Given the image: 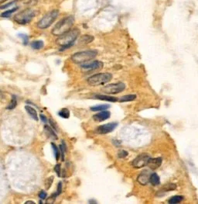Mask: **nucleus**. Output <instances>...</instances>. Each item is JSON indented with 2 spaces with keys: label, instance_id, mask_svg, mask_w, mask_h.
Instances as JSON below:
<instances>
[{
  "label": "nucleus",
  "instance_id": "f257e3e1",
  "mask_svg": "<svg viewBox=\"0 0 198 204\" xmlns=\"http://www.w3.org/2000/svg\"><path fill=\"white\" fill-rule=\"evenodd\" d=\"M80 33L81 32L78 29H73V30H69L68 32L59 36L57 40V44L63 47V49L68 48L69 47L72 46L75 41L77 40L80 35Z\"/></svg>",
  "mask_w": 198,
  "mask_h": 204
},
{
  "label": "nucleus",
  "instance_id": "f03ea898",
  "mask_svg": "<svg viewBox=\"0 0 198 204\" xmlns=\"http://www.w3.org/2000/svg\"><path fill=\"white\" fill-rule=\"evenodd\" d=\"M74 24H75V17L73 16L64 17L53 28L52 34L55 36H60L71 30Z\"/></svg>",
  "mask_w": 198,
  "mask_h": 204
},
{
  "label": "nucleus",
  "instance_id": "7ed1b4c3",
  "mask_svg": "<svg viewBox=\"0 0 198 204\" xmlns=\"http://www.w3.org/2000/svg\"><path fill=\"white\" fill-rule=\"evenodd\" d=\"M97 54H98V52L93 50L80 51V52L74 54L70 57V59L75 64H83V63L90 62L91 60L94 59Z\"/></svg>",
  "mask_w": 198,
  "mask_h": 204
},
{
  "label": "nucleus",
  "instance_id": "20e7f679",
  "mask_svg": "<svg viewBox=\"0 0 198 204\" xmlns=\"http://www.w3.org/2000/svg\"><path fill=\"white\" fill-rule=\"evenodd\" d=\"M36 13L37 11L35 9L27 8L17 13L14 17V19L19 24H26L32 20L33 18L36 15Z\"/></svg>",
  "mask_w": 198,
  "mask_h": 204
},
{
  "label": "nucleus",
  "instance_id": "39448f33",
  "mask_svg": "<svg viewBox=\"0 0 198 204\" xmlns=\"http://www.w3.org/2000/svg\"><path fill=\"white\" fill-rule=\"evenodd\" d=\"M111 79H112V74L110 73H98L88 78L87 83L92 86L101 85L111 81Z\"/></svg>",
  "mask_w": 198,
  "mask_h": 204
},
{
  "label": "nucleus",
  "instance_id": "423d86ee",
  "mask_svg": "<svg viewBox=\"0 0 198 204\" xmlns=\"http://www.w3.org/2000/svg\"><path fill=\"white\" fill-rule=\"evenodd\" d=\"M58 15H59V11L57 9L50 11V13L44 16L42 19L38 22L37 24V27L40 29H46L48 28L50 26L53 24L54 20L57 18Z\"/></svg>",
  "mask_w": 198,
  "mask_h": 204
},
{
  "label": "nucleus",
  "instance_id": "0eeeda50",
  "mask_svg": "<svg viewBox=\"0 0 198 204\" xmlns=\"http://www.w3.org/2000/svg\"><path fill=\"white\" fill-rule=\"evenodd\" d=\"M103 62L100 61H94L91 62H85L81 64V68L84 72H91L93 71L100 70L103 68Z\"/></svg>",
  "mask_w": 198,
  "mask_h": 204
},
{
  "label": "nucleus",
  "instance_id": "6e6552de",
  "mask_svg": "<svg viewBox=\"0 0 198 204\" xmlns=\"http://www.w3.org/2000/svg\"><path fill=\"white\" fill-rule=\"evenodd\" d=\"M126 89V85L122 82L115 83V84H110L105 85L102 89V91L106 94H118L124 91Z\"/></svg>",
  "mask_w": 198,
  "mask_h": 204
},
{
  "label": "nucleus",
  "instance_id": "1a4fd4ad",
  "mask_svg": "<svg viewBox=\"0 0 198 204\" xmlns=\"http://www.w3.org/2000/svg\"><path fill=\"white\" fill-rule=\"evenodd\" d=\"M150 159V157L146 154H143V155H138V157H136L134 161L132 162V165L133 167L136 168H141L147 165V163Z\"/></svg>",
  "mask_w": 198,
  "mask_h": 204
},
{
  "label": "nucleus",
  "instance_id": "9d476101",
  "mask_svg": "<svg viewBox=\"0 0 198 204\" xmlns=\"http://www.w3.org/2000/svg\"><path fill=\"white\" fill-rule=\"evenodd\" d=\"M118 123L116 122H112V123H106L104 125H101L100 127H98L96 130V132L99 134H105L108 133L113 131L115 128L117 127Z\"/></svg>",
  "mask_w": 198,
  "mask_h": 204
},
{
  "label": "nucleus",
  "instance_id": "9b49d317",
  "mask_svg": "<svg viewBox=\"0 0 198 204\" xmlns=\"http://www.w3.org/2000/svg\"><path fill=\"white\" fill-rule=\"evenodd\" d=\"M110 116H111V113H110L109 111H101L100 113H97V114L93 116V119L97 122H102L104 121V120H106L109 119V118H110Z\"/></svg>",
  "mask_w": 198,
  "mask_h": 204
},
{
  "label": "nucleus",
  "instance_id": "f8f14e48",
  "mask_svg": "<svg viewBox=\"0 0 198 204\" xmlns=\"http://www.w3.org/2000/svg\"><path fill=\"white\" fill-rule=\"evenodd\" d=\"M151 174L148 172V171H143L138 177V182L140 183L141 185H146L149 182V178H150Z\"/></svg>",
  "mask_w": 198,
  "mask_h": 204
},
{
  "label": "nucleus",
  "instance_id": "ddd939ff",
  "mask_svg": "<svg viewBox=\"0 0 198 204\" xmlns=\"http://www.w3.org/2000/svg\"><path fill=\"white\" fill-rule=\"evenodd\" d=\"M161 164H162V158L156 157V158H150L147 163V165L153 170H155L161 165Z\"/></svg>",
  "mask_w": 198,
  "mask_h": 204
},
{
  "label": "nucleus",
  "instance_id": "4468645a",
  "mask_svg": "<svg viewBox=\"0 0 198 204\" xmlns=\"http://www.w3.org/2000/svg\"><path fill=\"white\" fill-rule=\"evenodd\" d=\"M94 98L97 99L104 100V101H107V102H117L118 99L116 97H113V96H106V95H95L94 96Z\"/></svg>",
  "mask_w": 198,
  "mask_h": 204
},
{
  "label": "nucleus",
  "instance_id": "2eb2a0df",
  "mask_svg": "<svg viewBox=\"0 0 198 204\" xmlns=\"http://www.w3.org/2000/svg\"><path fill=\"white\" fill-rule=\"evenodd\" d=\"M25 109H26V112L29 113V115H30V117H32L33 119L35 120L36 121L38 120L39 118H38V115H37V112H36V110L34 108H33L32 106H25Z\"/></svg>",
  "mask_w": 198,
  "mask_h": 204
},
{
  "label": "nucleus",
  "instance_id": "dca6fc26",
  "mask_svg": "<svg viewBox=\"0 0 198 204\" xmlns=\"http://www.w3.org/2000/svg\"><path fill=\"white\" fill-rule=\"evenodd\" d=\"M94 41V37L91 35H84V36H82L79 41V44H89V43L92 42Z\"/></svg>",
  "mask_w": 198,
  "mask_h": 204
},
{
  "label": "nucleus",
  "instance_id": "f3484780",
  "mask_svg": "<svg viewBox=\"0 0 198 204\" xmlns=\"http://www.w3.org/2000/svg\"><path fill=\"white\" fill-rule=\"evenodd\" d=\"M149 183H151L153 185H158L160 183V177L156 173H153L150 175V178H149Z\"/></svg>",
  "mask_w": 198,
  "mask_h": 204
},
{
  "label": "nucleus",
  "instance_id": "a211bd4d",
  "mask_svg": "<svg viewBox=\"0 0 198 204\" xmlns=\"http://www.w3.org/2000/svg\"><path fill=\"white\" fill-rule=\"evenodd\" d=\"M110 108V106L108 104H103V105H98V106H94L91 107V110L92 111H104Z\"/></svg>",
  "mask_w": 198,
  "mask_h": 204
},
{
  "label": "nucleus",
  "instance_id": "6ab92c4d",
  "mask_svg": "<svg viewBox=\"0 0 198 204\" xmlns=\"http://www.w3.org/2000/svg\"><path fill=\"white\" fill-rule=\"evenodd\" d=\"M31 47L35 50L42 49L44 47V43L42 41H35L31 43Z\"/></svg>",
  "mask_w": 198,
  "mask_h": 204
},
{
  "label": "nucleus",
  "instance_id": "aec40b11",
  "mask_svg": "<svg viewBox=\"0 0 198 204\" xmlns=\"http://www.w3.org/2000/svg\"><path fill=\"white\" fill-rule=\"evenodd\" d=\"M37 0H21L20 2H18L20 6H33L37 4Z\"/></svg>",
  "mask_w": 198,
  "mask_h": 204
},
{
  "label": "nucleus",
  "instance_id": "412c9836",
  "mask_svg": "<svg viewBox=\"0 0 198 204\" xmlns=\"http://www.w3.org/2000/svg\"><path fill=\"white\" fill-rule=\"evenodd\" d=\"M136 99V95H126V96H121L120 98L119 101L121 102H129V101H132Z\"/></svg>",
  "mask_w": 198,
  "mask_h": 204
},
{
  "label": "nucleus",
  "instance_id": "4be33fe9",
  "mask_svg": "<svg viewBox=\"0 0 198 204\" xmlns=\"http://www.w3.org/2000/svg\"><path fill=\"white\" fill-rule=\"evenodd\" d=\"M183 200V197L182 196H175L169 200V203H180L182 202Z\"/></svg>",
  "mask_w": 198,
  "mask_h": 204
},
{
  "label": "nucleus",
  "instance_id": "5701e85b",
  "mask_svg": "<svg viewBox=\"0 0 198 204\" xmlns=\"http://www.w3.org/2000/svg\"><path fill=\"white\" fill-rule=\"evenodd\" d=\"M58 114H59V116L60 117H61L62 118H65V119H67V118H69L70 117V111H69L68 109L67 108H64V109H62L58 113Z\"/></svg>",
  "mask_w": 198,
  "mask_h": 204
},
{
  "label": "nucleus",
  "instance_id": "b1692460",
  "mask_svg": "<svg viewBox=\"0 0 198 204\" xmlns=\"http://www.w3.org/2000/svg\"><path fill=\"white\" fill-rule=\"evenodd\" d=\"M45 130L48 134V135L50 136V137L53 139H57V137L56 134L53 130V129H51V127H50L49 126H45Z\"/></svg>",
  "mask_w": 198,
  "mask_h": 204
},
{
  "label": "nucleus",
  "instance_id": "393cba45",
  "mask_svg": "<svg viewBox=\"0 0 198 204\" xmlns=\"http://www.w3.org/2000/svg\"><path fill=\"white\" fill-rule=\"evenodd\" d=\"M18 9H19V7H14V8H10V9L9 10H7L6 11L5 13H2V15H1V16L2 17H9L10 16L11 14L12 13H13L14 12H16V11Z\"/></svg>",
  "mask_w": 198,
  "mask_h": 204
},
{
  "label": "nucleus",
  "instance_id": "a878e982",
  "mask_svg": "<svg viewBox=\"0 0 198 204\" xmlns=\"http://www.w3.org/2000/svg\"><path fill=\"white\" fill-rule=\"evenodd\" d=\"M17 105V100H16V98L15 96H13V98H12V100H11L10 103L8 106H7V109L8 110H13L16 106Z\"/></svg>",
  "mask_w": 198,
  "mask_h": 204
},
{
  "label": "nucleus",
  "instance_id": "bb28decb",
  "mask_svg": "<svg viewBox=\"0 0 198 204\" xmlns=\"http://www.w3.org/2000/svg\"><path fill=\"white\" fill-rule=\"evenodd\" d=\"M176 188H177V185H175V184L170 183V184H167V185H166L165 186H163V191H172V190L176 189Z\"/></svg>",
  "mask_w": 198,
  "mask_h": 204
},
{
  "label": "nucleus",
  "instance_id": "cd10ccee",
  "mask_svg": "<svg viewBox=\"0 0 198 204\" xmlns=\"http://www.w3.org/2000/svg\"><path fill=\"white\" fill-rule=\"evenodd\" d=\"M51 145H52V147H53L54 155H55L56 160L58 161V160H59V157H60V151H59V148H58V147L56 146L55 144H53V143H52Z\"/></svg>",
  "mask_w": 198,
  "mask_h": 204
},
{
  "label": "nucleus",
  "instance_id": "c85d7f7f",
  "mask_svg": "<svg viewBox=\"0 0 198 204\" xmlns=\"http://www.w3.org/2000/svg\"><path fill=\"white\" fill-rule=\"evenodd\" d=\"M53 182V176L49 177V178H48V179L46 180V183H45V187H46L47 190L50 188V186H51Z\"/></svg>",
  "mask_w": 198,
  "mask_h": 204
},
{
  "label": "nucleus",
  "instance_id": "c756f323",
  "mask_svg": "<svg viewBox=\"0 0 198 204\" xmlns=\"http://www.w3.org/2000/svg\"><path fill=\"white\" fill-rule=\"evenodd\" d=\"M128 152L126 151H124V150H121V151H120L119 152V154H118V156H119V157H120V158H125V157H126L127 156H128Z\"/></svg>",
  "mask_w": 198,
  "mask_h": 204
},
{
  "label": "nucleus",
  "instance_id": "7c9ffc66",
  "mask_svg": "<svg viewBox=\"0 0 198 204\" xmlns=\"http://www.w3.org/2000/svg\"><path fill=\"white\" fill-rule=\"evenodd\" d=\"M57 196V193L53 194V195H52L51 196H50V197L47 200V203H53L54 201H55L56 196Z\"/></svg>",
  "mask_w": 198,
  "mask_h": 204
},
{
  "label": "nucleus",
  "instance_id": "2f4dec72",
  "mask_svg": "<svg viewBox=\"0 0 198 204\" xmlns=\"http://www.w3.org/2000/svg\"><path fill=\"white\" fill-rule=\"evenodd\" d=\"M19 37H21L22 39H23V41L24 44H26L28 42V41H29V37H28L27 35H26V34H19Z\"/></svg>",
  "mask_w": 198,
  "mask_h": 204
},
{
  "label": "nucleus",
  "instance_id": "473e14b6",
  "mask_svg": "<svg viewBox=\"0 0 198 204\" xmlns=\"http://www.w3.org/2000/svg\"><path fill=\"white\" fill-rule=\"evenodd\" d=\"M39 197L40 198L41 200H44V199H46V197H47V193L45 191H43V190H42V191L40 193V194H39Z\"/></svg>",
  "mask_w": 198,
  "mask_h": 204
},
{
  "label": "nucleus",
  "instance_id": "72a5a7b5",
  "mask_svg": "<svg viewBox=\"0 0 198 204\" xmlns=\"http://www.w3.org/2000/svg\"><path fill=\"white\" fill-rule=\"evenodd\" d=\"M54 170H55V172H57V174L58 176H60V165H56L55 168H54Z\"/></svg>",
  "mask_w": 198,
  "mask_h": 204
},
{
  "label": "nucleus",
  "instance_id": "f704fd0d",
  "mask_svg": "<svg viewBox=\"0 0 198 204\" xmlns=\"http://www.w3.org/2000/svg\"><path fill=\"white\" fill-rule=\"evenodd\" d=\"M60 153H61V158L62 161H64V147L63 145H60Z\"/></svg>",
  "mask_w": 198,
  "mask_h": 204
},
{
  "label": "nucleus",
  "instance_id": "c9c22d12",
  "mask_svg": "<svg viewBox=\"0 0 198 204\" xmlns=\"http://www.w3.org/2000/svg\"><path fill=\"white\" fill-rule=\"evenodd\" d=\"M61 191H62V185H61V183H58V185H57V195L58 194H60L61 193Z\"/></svg>",
  "mask_w": 198,
  "mask_h": 204
},
{
  "label": "nucleus",
  "instance_id": "e433bc0d",
  "mask_svg": "<svg viewBox=\"0 0 198 204\" xmlns=\"http://www.w3.org/2000/svg\"><path fill=\"white\" fill-rule=\"evenodd\" d=\"M50 124L53 126V128H54V129H56V128H57V127H56V125H55V123H54V121H53V120L50 119Z\"/></svg>",
  "mask_w": 198,
  "mask_h": 204
},
{
  "label": "nucleus",
  "instance_id": "4c0bfd02",
  "mask_svg": "<svg viewBox=\"0 0 198 204\" xmlns=\"http://www.w3.org/2000/svg\"><path fill=\"white\" fill-rule=\"evenodd\" d=\"M40 119L42 120L44 123H47V118H46L43 115H40Z\"/></svg>",
  "mask_w": 198,
  "mask_h": 204
},
{
  "label": "nucleus",
  "instance_id": "58836bf2",
  "mask_svg": "<svg viewBox=\"0 0 198 204\" xmlns=\"http://www.w3.org/2000/svg\"><path fill=\"white\" fill-rule=\"evenodd\" d=\"M26 204H34L35 203L33 202V201H26V203H25Z\"/></svg>",
  "mask_w": 198,
  "mask_h": 204
},
{
  "label": "nucleus",
  "instance_id": "ea45409f",
  "mask_svg": "<svg viewBox=\"0 0 198 204\" xmlns=\"http://www.w3.org/2000/svg\"><path fill=\"white\" fill-rule=\"evenodd\" d=\"M6 1H7V0H0V4H1V3H2V2H5Z\"/></svg>",
  "mask_w": 198,
  "mask_h": 204
}]
</instances>
